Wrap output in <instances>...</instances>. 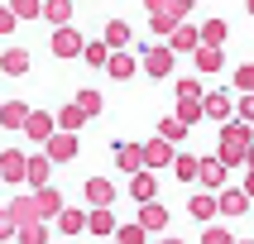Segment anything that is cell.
Instances as JSON below:
<instances>
[{
  "mask_svg": "<svg viewBox=\"0 0 254 244\" xmlns=\"http://www.w3.org/2000/svg\"><path fill=\"white\" fill-rule=\"evenodd\" d=\"M245 158H250V129L226 125L221 129V163H245Z\"/></svg>",
  "mask_w": 254,
  "mask_h": 244,
  "instance_id": "6da1fadb",
  "label": "cell"
},
{
  "mask_svg": "<svg viewBox=\"0 0 254 244\" xmlns=\"http://www.w3.org/2000/svg\"><path fill=\"white\" fill-rule=\"evenodd\" d=\"M43 153L53 158V163H72V158H77V134H72V129H53V134L43 139Z\"/></svg>",
  "mask_w": 254,
  "mask_h": 244,
  "instance_id": "7a4b0ae2",
  "label": "cell"
},
{
  "mask_svg": "<svg viewBox=\"0 0 254 244\" xmlns=\"http://www.w3.org/2000/svg\"><path fill=\"white\" fill-rule=\"evenodd\" d=\"M129 196L139 201H154L158 196V182H154V168H139V172H129Z\"/></svg>",
  "mask_w": 254,
  "mask_h": 244,
  "instance_id": "3957f363",
  "label": "cell"
},
{
  "mask_svg": "<svg viewBox=\"0 0 254 244\" xmlns=\"http://www.w3.org/2000/svg\"><path fill=\"white\" fill-rule=\"evenodd\" d=\"M24 163L29 158L19 153V148H5V153H0V182H24Z\"/></svg>",
  "mask_w": 254,
  "mask_h": 244,
  "instance_id": "277c9868",
  "label": "cell"
},
{
  "mask_svg": "<svg viewBox=\"0 0 254 244\" xmlns=\"http://www.w3.org/2000/svg\"><path fill=\"white\" fill-rule=\"evenodd\" d=\"M48 172H53V158L39 153V158H29V163H24V182L39 192V187H48Z\"/></svg>",
  "mask_w": 254,
  "mask_h": 244,
  "instance_id": "5b68a950",
  "label": "cell"
},
{
  "mask_svg": "<svg viewBox=\"0 0 254 244\" xmlns=\"http://www.w3.org/2000/svg\"><path fill=\"white\" fill-rule=\"evenodd\" d=\"M216 211L226 215V220H230V215H245V211H250V192H235V187L221 192V196H216Z\"/></svg>",
  "mask_w": 254,
  "mask_h": 244,
  "instance_id": "8992f818",
  "label": "cell"
},
{
  "mask_svg": "<svg viewBox=\"0 0 254 244\" xmlns=\"http://www.w3.org/2000/svg\"><path fill=\"white\" fill-rule=\"evenodd\" d=\"M139 225L149 230V235H158V230L168 225V206H158V201H144V206H139Z\"/></svg>",
  "mask_w": 254,
  "mask_h": 244,
  "instance_id": "52a82bcc",
  "label": "cell"
},
{
  "mask_svg": "<svg viewBox=\"0 0 254 244\" xmlns=\"http://www.w3.org/2000/svg\"><path fill=\"white\" fill-rule=\"evenodd\" d=\"M115 225H120V220L111 215V206H91V211H86V230H91V235H115Z\"/></svg>",
  "mask_w": 254,
  "mask_h": 244,
  "instance_id": "ba28073f",
  "label": "cell"
},
{
  "mask_svg": "<svg viewBox=\"0 0 254 244\" xmlns=\"http://www.w3.org/2000/svg\"><path fill=\"white\" fill-rule=\"evenodd\" d=\"M53 125H58L53 115H43V110H29V120H24V134H29L34 144H43L48 134H53Z\"/></svg>",
  "mask_w": 254,
  "mask_h": 244,
  "instance_id": "9c48e42d",
  "label": "cell"
},
{
  "mask_svg": "<svg viewBox=\"0 0 254 244\" xmlns=\"http://www.w3.org/2000/svg\"><path fill=\"white\" fill-rule=\"evenodd\" d=\"M144 72L149 77H168L173 72V48H149L144 53Z\"/></svg>",
  "mask_w": 254,
  "mask_h": 244,
  "instance_id": "30bf717a",
  "label": "cell"
},
{
  "mask_svg": "<svg viewBox=\"0 0 254 244\" xmlns=\"http://www.w3.org/2000/svg\"><path fill=\"white\" fill-rule=\"evenodd\" d=\"M34 201H39V215H43V220H58V211H63V192H58V187H39Z\"/></svg>",
  "mask_w": 254,
  "mask_h": 244,
  "instance_id": "8fae6325",
  "label": "cell"
},
{
  "mask_svg": "<svg viewBox=\"0 0 254 244\" xmlns=\"http://www.w3.org/2000/svg\"><path fill=\"white\" fill-rule=\"evenodd\" d=\"M197 177H201V187L221 192V187H226V163H221V158H206V163L197 168Z\"/></svg>",
  "mask_w": 254,
  "mask_h": 244,
  "instance_id": "7c38bea8",
  "label": "cell"
},
{
  "mask_svg": "<svg viewBox=\"0 0 254 244\" xmlns=\"http://www.w3.org/2000/svg\"><path fill=\"white\" fill-rule=\"evenodd\" d=\"M86 201H91V206H111V201H115V182H106V177H86Z\"/></svg>",
  "mask_w": 254,
  "mask_h": 244,
  "instance_id": "4fadbf2b",
  "label": "cell"
},
{
  "mask_svg": "<svg viewBox=\"0 0 254 244\" xmlns=\"http://www.w3.org/2000/svg\"><path fill=\"white\" fill-rule=\"evenodd\" d=\"M163 163H173V144L168 139L144 144V168H163Z\"/></svg>",
  "mask_w": 254,
  "mask_h": 244,
  "instance_id": "5bb4252c",
  "label": "cell"
},
{
  "mask_svg": "<svg viewBox=\"0 0 254 244\" xmlns=\"http://www.w3.org/2000/svg\"><path fill=\"white\" fill-rule=\"evenodd\" d=\"M115 163H120V172H139L144 168V148L139 144H120L115 148Z\"/></svg>",
  "mask_w": 254,
  "mask_h": 244,
  "instance_id": "9a60e30c",
  "label": "cell"
},
{
  "mask_svg": "<svg viewBox=\"0 0 254 244\" xmlns=\"http://www.w3.org/2000/svg\"><path fill=\"white\" fill-rule=\"evenodd\" d=\"M10 215H14V225L43 220V215H39V201H34V196H14V201H10Z\"/></svg>",
  "mask_w": 254,
  "mask_h": 244,
  "instance_id": "2e32d148",
  "label": "cell"
},
{
  "mask_svg": "<svg viewBox=\"0 0 254 244\" xmlns=\"http://www.w3.org/2000/svg\"><path fill=\"white\" fill-rule=\"evenodd\" d=\"M106 72H111L115 82H129V77L139 72V62H134L129 53H111V62H106Z\"/></svg>",
  "mask_w": 254,
  "mask_h": 244,
  "instance_id": "e0dca14e",
  "label": "cell"
},
{
  "mask_svg": "<svg viewBox=\"0 0 254 244\" xmlns=\"http://www.w3.org/2000/svg\"><path fill=\"white\" fill-rule=\"evenodd\" d=\"M58 230H63V235H82V230H86V211L63 206V211H58Z\"/></svg>",
  "mask_w": 254,
  "mask_h": 244,
  "instance_id": "ac0fdd59",
  "label": "cell"
},
{
  "mask_svg": "<svg viewBox=\"0 0 254 244\" xmlns=\"http://www.w3.org/2000/svg\"><path fill=\"white\" fill-rule=\"evenodd\" d=\"M14 240H19V244H48V220H29V225H14Z\"/></svg>",
  "mask_w": 254,
  "mask_h": 244,
  "instance_id": "d6986e66",
  "label": "cell"
},
{
  "mask_svg": "<svg viewBox=\"0 0 254 244\" xmlns=\"http://www.w3.org/2000/svg\"><path fill=\"white\" fill-rule=\"evenodd\" d=\"M24 120H29L24 100H5V105H0V125L5 129H24Z\"/></svg>",
  "mask_w": 254,
  "mask_h": 244,
  "instance_id": "ffe728a7",
  "label": "cell"
},
{
  "mask_svg": "<svg viewBox=\"0 0 254 244\" xmlns=\"http://www.w3.org/2000/svg\"><path fill=\"white\" fill-rule=\"evenodd\" d=\"M187 211H192V220H216V196H206V192H197V196L187 201Z\"/></svg>",
  "mask_w": 254,
  "mask_h": 244,
  "instance_id": "44dd1931",
  "label": "cell"
},
{
  "mask_svg": "<svg viewBox=\"0 0 254 244\" xmlns=\"http://www.w3.org/2000/svg\"><path fill=\"white\" fill-rule=\"evenodd\" d=\"M53 53H58V57H72V53H82V39H77L72 29H58V34H53Z\"/></svg>",
  "mask_w": 254,
  "mask_h": 244,
  "instance_id": "7402d4cb",
  "label": "cell"
},
{
  "mask_svg": "<svg viewBox=\"0 0 254 244\" xmlns=\"http://www.w3.org/2000/svg\"><path fill=\"white\" fill-rule=\"evenodd\" d=\"M149 240V230L139 220H129V225H115V244H144Z\"/></svg>",
  "mask_w": 254,
  "mask_h": 244,
  "instance_id": "603a6c76",
  "label": "cell"
},
{
  "mask_svg": "<svg viewBox=\"0 0 254 244\" xmlns=\"http://www.w3.org/2000/svg\"><path fill=\"white\" fill-rule=\"evenodd\" d=\"M0 72H10V77H24V72H29V53H19V48H10V53L0 57Z\"/></svg>",
  "mask_w": 254,
  "mask_h": 244,
  "instance_id": "cb8c5ba5",
  "label": "cell"
},
{
  "mask_svg": "<svg viewBox=\"0 0 254 244\" xmlns=\"http://www.w3.org/2000/svg\"><path fill=\"white\" fill-rule=\"evenodd\" d=\"M129 43V24L125 19H111V24H106V48H125Z\"/></svg>",
  "mask_w": 254,
  "mask_h": 244,
  "instance_id": "d4e9b609",
  "label": "cell"
},
{
  "mask_svg": "<svg viewBox=\"0 0 254 244\" xmlns=\"http://www.w3.org/2000/svg\"><path fill=\"white\" fill-rule=\"evenodd\" d=\"M201 115H211V120H226V115H230V96H221V91H216V96H206V100H201Z\"/></svg>",
  "mask_w": 254,
  "mask_h": 244,
  "instance_id": "484cf974",
  "label": "cell"
},
{
  "mask_svg": "<svg viewBox=\"0 0 254 244\" xmlns=\"http://www.w3.org/2000/svg\"><path fill=\"white\" fill-rule=\"evenodd\" d=\"M173 168H178V177H183V182H197V168H201V158H187V153H173Z\"/></svg>",
  "mask_w": 254,
  "mask_h": 244,
  "instance_id": "4316f807",
  "label": "cell"
},
{
  "mask_svg": "<svg viewBox=\"0 0 254 244\" xmlns=\"http://www.w3.org/2000/svg\"><path fill=\"white\" fill-rule=\"evenodd\" d=\"M82 57L91 67H106V62H111V48H106V43H82Z\"/></svg>",
  "mask_w": 254,
  "mask_h": 244,
  "instance_id": "83f0119b",
  "label": "cell"
},
{
  "mask_svg": "<svg viewBox=\"0 0 254 244\" xmlns=\"http://www.w3.org/2000/svg\"><path fill=\"white\" fill-rule=\"evenodd\" d=\"M183 134H187V125H183V120H178V115L158 125V139H168V144H183Z\"/></svg>",
  "mask_w": 254,
  "mask_h": 244,
  "instance_id": "f1b7e54d",
  "label": "cell"
},
{
  "mask_svg": "<svg viewBox=\"0 0 254 244\" xmlns=\"http://www.w3.org/2000/svg\"><path fill=\"white\" fill-rule=\"evenodd\" d=\"M43 14H48V19H53V24H67V14H72V5H67V0H48V5H43Z\"/></svg>",
  "mask_w": 254,
  "mask_h": 244,
  "instance_id": "f546056e",
  "label": "cell"
},
{
  "mask_svg": "<svg viewBox=\"0 0 254 244\" xmlns=\"http://www.w3.org/2000/svg\"><path fill=\"white\" fill-rule=\"evenodd\" d=\"M77 105H82V110H86V120H91V115H101V105H106V100H101L96 91H77Z\"/></svg>",
  "mask_w": 254,
  "mask_h": 244,
  "instance_id": "4dcf8cb0",
  "label": "cell"
},
{
  "mask_svg": "<svg viewBox=\"0 0 254 244\" xmlns=\"http://www.w3.org/2000/svg\"><path fill=\"white\" fill-rule=\"evenodd\" d=\"M82 120H86V110H82V105H67V110L58 115V125H63V129H77Z\"/></svg>",
  "mask_w": 254,
  "mask_h": 244,
  "instance_id": "1f68e13d",
  "label": "cell"
},
{
  "mask_svg": "<svg viewBox=\"0 0 254 244\" xmlns=\"http://www.w3.org/2000/svg\"><path fill=\"white\" fill-rule=\"evenodd\" d=\"M173 48L183 53V48H197V34L192 29H173Z\"/></svg>",
  "mask_w": 254,
  "mask_h": 244,
  "instance_id": "d6a6232c",
  "label": "cell"
},
{
  "mask_svg": "<svg viewBox=\"0 0 254 244\" xmlns=\"http://www.w3.org/2000/svg\"><path fill=\"white\" fill-rule=\"evenodd\" d=\"M178 120H183V125L201 120V105H197V100H183V105H178Z\"/></svg>",
  "mask_w": 254,
  "mask_h": 244,
  "instance_id": "836d02e7",
  "label": "cell"
},
{
  "mask_svg": "<svg viewBox=\"0 0 254 244\" xmlns=\"http://www.w3.org/2000/svg\"><path fill=\"white\" fill-rule=\"evenodd\" d=\"M197 67L201 72H216V67H221V57H216L211 48H197Z\"/></svg>",
  "mask_w": 254,
  "mask_h": 244,
  "instance_id": "e575fe53",
  "label": "cell"
},
{
  "mask_svg": "<svg viewBox=\"0 0 254 244\" xmlns=\"http://www.w3.org/2000/svg\"><path fill=\"white\" fill-rule=\"evenodd\" d=\"M201 244H235V240H230V230L211 225V230H206V235H201Z\"/></svg>",
  "mask_w": 254,
  "mask_h": 244,
  "instance_id": "d590c367",
  "label": "cell"
},
{
  "mask_svg": "<svg viewBox=\"0 0 254 244\" xmlns=\"http://www.w3.org/2000/svg\"><path fill=\"white\" fill-rule=\"evenodd\" d=\"M14 235V215H10V206H0V240H10Z\"/></svg>",
  "mask_w": 254,
  "mask_h": 244,
  "instance_id": "8d00e7d4",
  "label": "cell"
},
{
  "mask_svg": "<svg viewBox=\"0 0 254 244\" xmlns=\"http://www.w3.org/2000/svg\"><path fill=\"white\" fill-rule=\"evenodd\" d=\"M226 39V24H221V19H211V24H206V43H221Z\"/></svg>",
  "mask_w": 254,
  "mask_h": 244,
  "instance_id": "74e56055",
  "label": "cell"
},
{
  "mask_svg": "<svg viewBox=\"0 0 254 244\" xmlns=\"http://www.w3.org/2000/svg\"><path fill=\"white\" fill-rule=\"evenodd\" d=\"M197 91H201L197 82H178V96H183V100H197Z\"/></svg>",
  "mask_w": 254,
  "mask_h": 244,
  "instance_id": "f35d334b",
  "label": "cell"
},
{
  "mask_svg": "<svg viewBox=\"0 0 254 244\" xmlns=\"http://www.w3.org/2000/svg\"><path fill=\"white\" fill-rule=\"evenodd\" d=\"M14 14H39V0H14Z\"/></svg>",
  "mask_w": 254,
  "mask_h": 244,
  "instance_id": "ab89813d",
  "label": "cell"
},
{
  "mask_svg": "<svg viewBox=\"0 0 254 244\" xmlns=\"http://www.w3.org/2000/svg\"><path fill=\"white\" fill-rule=\"evenodd\" d=\"M14 29V10H0V34H10Z\"/></svg>",
  "mask_w": 254,
  "mask_h": 244,
  "instance_id": "60d3db41",
  "label": "cell"
},
{
  "mask_svg": "<svg viewBox=\"0 0 254 244\" xmlns=\"http://www.w3.org/2000/svg\"><path fill=\"white\" fill-rule=\"evenodd\" d=\"M240 110H245V120H254V96H245V100H240Z\"/></svg>",
  "mask_w": 254,
  "mask_h": 244,
  "instance_id": "b9f144b4",
  "label": "cell"
},
{
  "mask_svg": "<svg viewBox=\"0 0 254 244\" xmlns=\"http://www.w3.org/2000/svg\"><path fill=\"white\" fill-rule=\"evenodd\" d=\"M149 10H154V14H158V10H168V0H149Z\"/></svg>",
  "mask_w": 254,
  "mask_h": 244,
  "instance_id": "7bdbcfd3",
  "label": "cell"
},
{
  "mask_svg": "<svg viewBox=\"0 0 254 244\" xmlns=\"http://www.w3.org/2000/svg\"><path fill=\"white\" fill-rule=\"evenodd\" d=\"M158 244H183V240H158Z\"/></svg>",
  "mask_w": 254,
  "mask_h": 244,
  "instance_id": "ee69618b",
  "label": "cell"
},
{
  "mask_svg": "<svg viewBox=\"0 0 254 244\" xmlns=\"http://www.w3.org/2000/svg\"><path fill=\"white\" fill-rule=\"evenodd\" d=\"M0 187H5V182H0Z\"/></svg>",
  "mask_w": 254,
  "mask_h": 244,
  "instance_id": "f6af8a7d",
  "label": "cell"
}]
</instances>
